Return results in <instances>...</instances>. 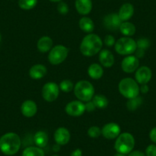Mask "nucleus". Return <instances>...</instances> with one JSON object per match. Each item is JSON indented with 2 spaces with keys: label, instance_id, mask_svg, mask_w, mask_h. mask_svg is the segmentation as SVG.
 Here are the masks:
<instances>
[{
  "label": "nucleus",
  "instance_id": "f257e3e1",
  "mask_svg": "<svg viewBox=\"0 0 156 156\" xmlns=\"http://www.w3.org/2000/svg\"><path fill=\"white\" fill-rule=\"evenodd\" d=\"M22 145L19 135L8 133L0 138V150L5 155H14L19 151Z\"/></svg>",
  "mask_w": 156,
  "mask_h": 156
},
{
  "label": "nucleus",
  "instance_id": "f03ea898",
  "mask_svg": "<svg viewBox=\"0 0 156 156\" xmlns=\"http://www.w3.org/2000/svg\"><path fill=\"white\" fill-rule=\"evenodd\" d=\"M103 41L97 34H89L83 38L80 44V52L87 57H92L101 51Z\"/></svg>",
  "mask_w": 156,
  "mask_h": 156
},
{
  "label": "nucleus",
  "instance_id": "7ed1b4c3",
  "mask_svg": "<svg viewBox=\"0 0 156 156\" xmlns=\"http://www.w3.org/2000/svg\"><path fill=\"white\" fill-rule=\"evenodd\" d=\"M119 91L124 97L129 99H133L139 97L140 88L136 80L133 78H124L119 83Z\"/></svg>",
  "mask_w": 156,
  "mask_h": 156
},
{
  "label": "nucleus",
  "instance_id": "20e7f679",
  "mask_svg": "<svg viewBox=\"0 0 156 156\" xmlns=\"http://www.w3.org/2000/svg\"><path fill=\"white\" fill-rule=\"evenodd\" d=\"M134 146L135 139L133 135L129 133H123L116 138L114 148L117 152L127 154L133 151Z\"/></svg>",
  "mask_w": 156,
  "mask_h": 156
},
{
  "label": "nucleus",
  "instance_id": "39448f33",
  "mask_svg": "<svg viewBox=\"0 0 156 156\" xmlns=\"http://www.w3.org/2000/svg\"><path fill=\"white\" fill-rule=\"evenodd\" d=\"M74 94L80 101H90L94 96V87L87 80H80L75 85Z\"/></svg>",
  "mask_w": 156,
  "mask_h": 156
},
{
  "label": "nucleus",
  "instance_id": "423d86ee",
  "mask_svg": "<svg viewBox=\"0 0 156 156\" xmlns=\"http://www.w3.org/2000/svg\"><path fill=\"white\" fill-rule=\"evenodd\" d=\"M136 41L129 37L119 38L115 43V50L121 55H130L136 50Z\"/></svg>",
  "mask_w": 156,
  "mask_h": 156
},
{
  "label": "nucleus",
  "instance_id": "0eeeda50",
  "mask_svg": "<svg viewBox=\"0 0 156 156\" xmlns=\"http://www.w3.org/2000/svg\"><path fill=\"white\" fill-rule=\"evenodd\" d=\"M69 53V49L65 46L56 45L51 49L48 55L49 62L54 65H58L64 62Z\"/></svg>",
  "mask_w": 156,
  "mask_h": 156
},
{
  "label": "nucleus",
  "instance_id": "6e6552de",
  "mask_svg": "<svg viewBox=\"0 0 156 156\" xmlns=\"http://www.w3.org/2000/svg\"><path fill=\"white\" fill-rule=\"evenodd\" d=\"M60 87L56 83L49 82L44 85L41 90L42 97L46 101L53 102L59 96Z\"/></svg>",
  "mask_w": 156,
  "mask_h": 156
},
{
  "label": "nucleus",
  "instance_id": "1a4fd4ad",
  "mask_svg": "<svg viewBox=\"0 0 156 156\" xmlns=\"http://www.w3.org/2000/svg\"><path fill=\"white\" fill-rule=\"evenodd\" d=\"M65 111L70 116H80L86 111L85 104L80 100H73L67 103L65 107Z\"/></svg>",
  "mask_w": 156,
  "mask_h": 156
},
{
  "label": "nucleus",
  "instance_id": "9d476101",
  "mask_svg": "<svg viewBox=\"0 0 156 156\" xmlns=\"http://www.w3.org/2000/svg\"><path fill=\"white\" fill-rule=\"evenodd\" d=\"M122 21L116 13H111L106 15L103 19V25L110 31H116L119 29Z\"/></svg>",
  "mask_w": 156,
  "mask_h": 156
},
{
  "label": "nucleus",
  "instance_id": "9b49d317",
  "mask_svg": "<svg viewBox=\"0 0 156 156\" xmlns=\"http://www.w3.org/2000/svg\"><path fill=\"white\" fill-rule=\"evenodd\" d=\"M139 66V58H136L133 55H129L126 57L122 61L121 64V67L122 70L126 73H131L136 71Z\"/></svg>",
  "mask_w": 156,
  "mask_h": 156
},
{
  "label": "nucleus",
  "instance_id": "f8f14e48",
  "mask_svg": "<svg viewBox=\"0 0 156 156\" xmlns=\"http://www.w3.org/2000/svg\"><path fill=\"white\" fill-rule=\"evenodd\" d=\"M151 76H152V73L151 69L146 66L139 67L136 70V75H135L136 82L141 85L147 84L151 80Z\"/></svg>",
  "mask_w": 156,
  "mask_h": 156
},
{
  "label": "nucleus",
  "instance_id": "ddd939ff",
  "mask_svg": "<svg viewBox=\"0 0 156 156\" xmlns=\"http://www.w3.org/2000/svg\"><path fill=\"white\" fill-rule=\"evenodd\" d=\"M121 129L118 124L110 122L107 123L101 129V133L106 139H114L120 135Z\"/></svg>",
  "mask_w": 156,
  "mask_h": 156
},
{
  "label": "nucleus",
  "instance_id": "4468645a",
  "mask_svg": "<svg viewBox=\"0 0 156 156\" xmlns=\"http://www.w3.org/2000/svg\"><path fill=\"white\" fill-rule=\"evenodd\" d=\"M54 138L56 143L59 145H64L70 141V134L68 130L64 127H60L55 131Z\"/></svg>",
  "mask_w": 156,
  "mask_h": 156
},
{
  "label": "nucleus",
  "instance_id": "2eb2a0df",
  "mask_svg": "<svg viewBox=\"0 0 156 156\" xmlns=\"http://www.w3.org/2000/svg\"><path fill=\"white\" fill-rule=\"evenodd\" d=\"M37 110V104L32 100H25L21 106V112L22 115L28 118L34 116Z\"/></svg>",
  "mask_w": 156,
  "mask_h": 156
},
{
  "label": "nucleus",
  "instance_id": "dca6fc26",
  "mask_svg": "<svg viewBox=\"0 0 156 156\" xmlns=\"http://www.w3.org/2000/svg\"><path fill=\"white\" fill-rule=\"evenodd\" d=\"M99 61L103 67H111L114 64L115 58L110 51L105 49V50L100 51V55H99Z\"/></svg>",
  "mask_w": 156,
  "mask_h": 156
},
{
  "label": "nucleus",
  "instance_id": "f3484780",
  "mask_svg": "<svg viewBox=\"0 0 156 156\" xmlns=\"http://www.w3.org/2000/svg\"><path fill=\"white\" fill-rule=\"evenodd\" d=\"M134 14V7L130 3H125L120 7L118 12L119 19L122 22H127Z\"/></svg>",
  "mask_w": 156,
  "mask_h": 156
},
{
  "label": "nucleus",
  "instance_id": "a211bd4d",
  "mask_svg": "<svg viewBox=\"0 0 156 156\" xmlns=\"http://www.w3.org/2000/svg\"><path fill=\"white\" fill-rule=\"evenodd\" d=\"M75 7L77 12L80 15H88L92 10L93 4L91 0H76Z\"/></svg>",
  "mask_w": 156,
  "mask_h": 156
},
{
  "label": "nucleus",
  "instance_id": "6ab92c4d",
  "mask_svg": "<svg viewBox=\"0 0 156 156\" xmlns=\"http://www.w3.org/2000/svg\"><path fill=\"white\" fill-rule=\"evenodd\" d=\"M47 73V68L43 64H35L29 70V76L34 80H39L44 77Z\"/></svg>",
  "mask_w": 156,
  "mask_h": 156
},
{
  "label": "nucleus",
  "instance_id": "aec40b11",
  "mask_svg": "<svg viewBox=\"0 0 156 156\" xmlns=\"http://www.w3.org/2000/svg\"><path fill=\"white\" fill-rule=\"evenodd\" d=\"M136 57L138 58H140L144 57L145 51L150 47V41L149 39L146 37H141L138 39L136 41Z\"/></svg>",
  "mask_w": 156,
  "mask_h": 156
},
{
  "label": "nucleus",
  "instance_id": "412c9836",
  "mask_svg": "<svg viewBox=\"0 0 156 156\" xmlns=\"http://www.w3.org/2000/svg\"><path fill=\"white\" fill-rule=\"evenodd\" d=\"M53 46V41L48 36H44L41 37L37 41V47L39 51L45 53V52L49 51L52 48Z\"/></svg>",
  "mask_w": 156,
  "mask_h": 156
},
{
  "label": "nucleus",
  "instance_id": "4be33fe9",
  "mask_svg": "<svg viewBox=\"0 0 156 156\" xmlns=\"http://www.w3.org/2000/svg\"><path fill=\"white\" fill-rule=\"evenodd\" d=\"M88 75L94 80H98L103 75V69L100 64H93L88 67Z\"/></svg>",
  "mask_w": 156,
  "mask_h": 156
},
{
  "label": "nucleus",
  "instance_id": "5701e85b",
  "mask_svg": "<svg viewBox=\"0 0 156 156\" xmlns=\"http://www.w3.org/2000/svg\"><path fill=\"white\" fill-rule=\"evenodd\" d=\"M34 142L39 148H44L48 142V136L44 131H38L34 136Z\"/></svg>",
  "mask_w": 156,
  "mask_h": 156
},
{
  "label": "nucleus",
  "instance_id": "b1692460",
  "mask_svg": "<svg viewBox=\"0 0 156 156\" xmlns=\"http://www.w3.org/2000/svg\"><path fill=\"white\" fill-rule=\"evenodd\" d=\"M79 26L83 31L87 33H91L94 29V22L89 17H83L79 22Z\"/></svg>",
  "mask_w": 156,
  "mask_h": 156
},
{
  "label": "nucleus",
  "instance_id": "393cba45",
  "mask_svg": "<svg viewBox=\"0 0 156 156\" xmlns=\"http://www.w3.org/2000/svg\"><path fill=\"white\" fill-rule=\"evenodd\" d=\"M119 31L126 37L133 36L136 33V26L129 22H123L119 27Z\"/></svg>",
  "mask_w": 156,
  "mask_h": 156
},
{
  "label": "nucleus",
  "instance_id": "a878e982",
  "mask_svg": "<svg viewBox=\"0 0 156 156\" xmlns=\"http://www.w3.org/2000/svg\"><path fill=\"white\" fill-rule=\"evenodd\" d=\"M92 102L94 103L96 108H98V109H105L109 104L107 98L105 96L101 95V94H97V95L94 96Z\"/></svg>",
  "mask_w": 156,
  "mask_h": 156
},
{
  "label": "nucleus",
  "instance_id": "bb28decb",
  "mask_svg": "<svg viewBox=\"0 0 156 156\" xmlns=\"http://www.w3.org/2000/svg\"><path fill=\"white\" fill-rule=\"evenodd\" d=\"M22 156H44V152L41 148L29 146L24 149Z\"/></svg>",
  "mask_w": 156,
  "mask_h": 156
},
{
  "label": "nucleus",
  "instance_id": "cd10ccee",
  "mask_svg": "<svg viewBox=\"0 0 156 156\" xmlns=\"http://www.w3.org/2000/svg\"><path fill=\"white\" fill-rule=\"evenodd\" d=\"M37 0H19V5L22 9L30 10L36 6Z\"/></svg>",
  "mask_w": 156,
  "mask_h": 156
},
{
  "label": "nucleus",
  "instance_id": "c85d7f7f",
  "mask_svg": "<svg viewBox=\"0 0 156 156\" xmlns=\"http://www.w3.org/2000/svg\"><path fill=\"white\" fill-rule=\"evenodd\" d=\"M142 103V99L141 97H136V98L130 99L128 102H127L126 106L128 108L129 110L130 111H135Z\"/></svg>",
  "mask_w": 156,
  "mask_h": 156
},
{
  "label": "nucleus",
  "instance_id": "c756f323",
  "mask_svg": "<svg viewBox=\"0 0 156 156\" xmlns=\"http://www.w3.org/2000/svg\"><path fill=\"white\" fill-rule=\"evenodd\" d=\"M61 90L64 93H69L73 89V82L69 80H64L61 82L59 86Z\"/></svg>",
  "mask_w": 156,
  "mask_h": 156
},
{
  "label": "nucleus",
  "instance_id": "7c9ffc66",
  "mask_svg": "<svg viewBox=\"0 0 156 156\" xmlns=\"http://www.w3.org/2000/svg\"><path fill=\"white\" fill-rule=\"evenodd\" d=\"M87 134L91 138H98L101 133V129L98 126H92L88 129Z\"/></svg>",
  "mask_w": 156,
  "mask_h": 156
},
{
  "label": "nucleus",
  "instance_id": "2f4dec72",
  "mask_svg": "<svg viewBox=\"0 0 156 156\" xmlns=\"http://www.w3.org/2000/svg\"><path fill=\"white\" fill-rule=\"evenodd\" d=\"M57 9H58V12L61 13V15H66L69 12V7L67 3L64 2H60L58 3V6H57Z\"/></svg>",
  "mask_w": 156,
  "mask_h": 156
},
{
  "label": "nucleus",
  "instance_id": "473e14b6",
  "mask_svg": "<svg viewBox=\"0 0 156 156\" xmlns=\"http://www.w3.org/2000/svg\"><path fill=\"white\" fill-rule=\"evenodd\" d=\"M146 156H156V145H149L145 150Z\"/></svg>",
  "mask_w": 156,
  "mask_h": 156
},
{
  "label": "nucleus",
  "instance_id": "72a5a7b5",
  "mask_svg": "<svg viewBox=\"0 0 156 156\" xmlns=\"http://www.w3.org/2000/svg\"><path fill=\"white\" fill-rule=\"evenodd\" d=\"M104 43L107 47H112L115 44V37L112 35H106L104 38Z\"/></svg>",
  "mask_w": 156,
  "mask_h": 156
},
{
  "label": "nucleus",
  "instance_id": "f704fd0d",
  "mask_svg": "<svg viewBox=\"0 0 156 156\" xmlns=\"http://www.w3.org/2000/svg\"><path fill=\"white\" fill-rule=\"evenodd\" d=\"M95 109L96 106L92 101H88L85 103V109L87 112H93L94 110H95Z\"/></svg>",
  "mask_w": 156,
  "mask_h": 156
},
{
  "label": "nucleus",
  "instance_id": "c9c22d12",
  "mask_svg": "<svg viewBox=\"0 0 156 156\" xmlns=\"http://www.w3.org/2000/svg\"><path fill=\"white\" fill-rule=\"evenodd\" d=\"M149 138L150 139H151V142H153L154 144H156V127L153 128L150 131Z\"/></svg>",
  "mask_w": 156,
  "mask_h": 156
},
{
  "label": "nucleus",
  "instance_id": "e433bc0d",
  "mask_svg": "<svg viewBox=\"0 0 156 156\" xmlns=\"http://www.w3.org/2000/svg\"><path fill=\"white\" fill-rule=\"evenodd\" d=\"M128 156H146L145 153H143L141 151H138V150H136V151H132L129 154Z\"/></svg>",
  "mask_w": 156,
  "mask_h": 156
},
{
  "label": "nucleus",
  "instance_id": "4c0bfd02",
  "mask_svg": "<svg viewBox=\"0 0 156 156\" xmlns=\"http://www.w3.org/2000/svg\"><path fill=\"white\" fill-rule=\"evenodd\" d=\"M70 156H83V152L79 148H76L74 151H72V153L70 154Z\"/></svg>",
  "mask_w": 156,
  "mask_h": 156
},
{
  "label": "nucleus",
  "instance_id": "58836bf2",
  "mask_svg": "<svg viewBox=\"0 0 156 156\" xmlns=\"http://www.w3.org/2000/svg\"><path fill=\"white\" fill-rule=\"evenodd\" d=\"M148 86L147 84H142L140 87V91L142 93V94H146V93L148 92Z\"/></svg>",
  "mask_w": 156,
  "mask_h": 156
},
{
  "label": "nucleus",
  "instance_id": "ea45409f",
  "mask_svg": "<svg viewBox=\"0 0 156 156\" xmlns=\"http://www.w3.org/2000/svg\"><path fill=\"white\" fill-rule=\"evenodd\" d=\"M53 150L55 151H56V152H57V151H60V145H58V144H57V145H54Z\"/></svg>",
  "mask_w": 156,
  "mask_h": 156
},
{
  "label": "nucleus",
  "instance_id": "a19ab883",
  "mask_svg": "<svg viewBox=\"0 0 156 156\" xmlns=\"http://www.w3.org/2000/svg\"><path fill=\"white\" fill-rule=\"evenodd\" d=\"M114 156H126V154H122V153H119V152H117L116 154H115Z\"/></svg>",
  "mask_w": 156,
  "mask_h": 156
},
{
  "label": "nucleus",
  "instance_id": "79ce46f5",
  "mask_svg": "<svg viewBox=\"0 0 156 156\" xmlns=\"http://www.w3.org/2000/svg\"><path fill=\"white\" fill-rule=\"evenodd\" d=\"M49 1H51V2H61V0H49Z\"/></svg>",
  "mask_w": 156,
  "mask_h": 156
},
{
  "label": "nucleus",
  "instance_id": "37998d69",
  "mask_svg": "<svg viewBox=\"0 0 156 156\" xmlns=\"http://www.w3.org/2000/svg\"><path fill=\"white\" fill-rule=\"evenodd\" d=\"M1 42H2V37H1V34H0V44H1Z\"/></svg>",
  "mask_w": 156,
  "mask_h": 156
},
{
  "label": "nucleus",
  "instance_id": "c03bdc74",
  "mask_svg": "<svg viewBox=\"0 0 156 156\" xmlns=\"http://www.w3.org/2000/svg\"><path fill=\"white\" fill-rule=\"evenodd\" d=\"M52 156H58V154H54V155H52Z\"/></svg>",
  "mask_w": 156,
  "mask_h": 156
}]
</instances>
